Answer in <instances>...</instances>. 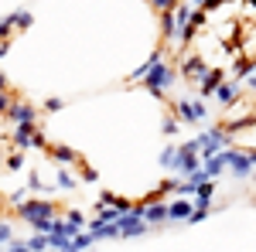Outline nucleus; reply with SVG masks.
I'll use <instances>...</instances> for the list:
<instances>
[{"mask_svg":"<svg viewBox=\"0 0 256 252\" xmlns=\"http://www.w3.org/2000/svg\"><path fill=\"white\" fill-rule=\"evenodd\" d=\"M174 82H178V72L171 68V65H164V61H158V65L147 72V78H144V85L150 89V96H154V99H164V92H168Z\"/></svg>","mask_w":256,"mask_h":252,"instance_id":"f257e3e1","label":"nucleus"},{"mask_svg":"<svg viewBox=\"0 0 256 252\" xmlns=\"http://www.w3.org/2000/svg\"><path fill=\"white\" fill-rule=\"evenodd\" d=\"M55 212H58V208H55L52 201H41V194H38V198H31V201H24V205L18 208V215L31 225V229H34L38 222H44V218H55Z\"/></svg>","mask_w":256,"mask_h":252,"instance_id":"f03ea898","label":"nucleus"},{"mask_svg":"<svg viewBox=\"0 0 256 252\" xmlns=\"http://www.w3.org/2000/svg\"><path fill=\"white\" fill-rule=\"evenodd\" d=\"M222 154H226V164H229V171H232L236 177H250V174L256 171V167H253V157L242 154V150H236V147H232V150L226 147Z\"/></svg>","mask_w":256,"mask_h":252,"instance_id":"7ed1b4c3","label":"nucleus"},{"mask_svg":"<svg viewBox=\"0 0 256 252\" xmlns=\"http://www.w3.org/2000/svg\"><path fill=\"white\" fill-rule=\"evenodd\" d=\"M4 116L10 119L14 126H20V123H34V119H38V109H34L31 102H7V106H4Z\"/></svg>","mask_w":256,"mask_h":252,"instance_id":"20e7f679","label":"nucleus"},{"mask_svg":"<svg viewBox=\"0 0 256 252\" xmlns=\"http://www.w3.org/2000/svg\"><path fill=\"white\" fill-rule=\"evenodd\" d=\"M116 225H120V235H123V239H134V235H144L147 229H150V222H144V218H137L134 212L120 215V218H116Z\"/></svg>","mask_w":256,"mask_h":252,"instance_id":"39448f33","label":"nucleus"},{"mask_svg":"<svg viewBox=\"0 0 256 252\" xmlns=\"http://www.w3.org/2000/svg\"><path fill=\"white\" fill-rule=\"evenodd\" d=\"M168 212H171V205H164V201H158V198L144 201V222H150V225L168 222Z\"/></svg>","mask_w":256,"mask_h":252,"instance_id":"423d86ee","label":"nucleus"},{"mask_svg":"<svg viewBox=\"0 0 256 252\" xmlns=\"http://www.w3.org/2000/svg\"><path fill=\"white\" fill-rule=\"evenodd\" d=\"M178 31H181V24H178L174 7L171 10H160V34H164V41H178Z\"/></svg>","mask_w":256,"mask_h":252,"instance_id":"0eeeda50","label":"nucleus"},{"mask_svg":"<svg viewBox=\"0 0 256 252\" xmlns=\"http://www.w3.org/2000/svg\"><path fill=\"white\" fill-rule=\"evenodd\" d=\"M239 89H242V85H239V78H232V82H222V85L216 89V99L222 102V106H236Z\"/></svg>","mask_w":256,"mask_h":252,"instance_id":"6e6552de","label":"nucleus"},{"mask_svg":"<svg viewBox=\"0 0 256 252\" xmlns=\"http://www.w3.org/2000/svg\"><path fill=\"white\" fill-rule=\"evenodd\" d=\"M192 215H195V208L184 201V198H178V201H171V212H168V222H192Z\"/></svg>","mask_w":256,"mask_h":252,"instance_id":"1a4fd4ad","label":"nucleus"},{"mask_svg":"<svg viewBox=\"0 0 256 252\" xmlns=\"http://www.w3.org/2000/svg\"><path fill=\"white\" fill-rule=\"evenodd\" d=\"M222 85V72L218 68H212V72H205V78L198 82V92H202V99H208V96H216V89Z\"/></svg>","mask_w":256,"mask_h":252,"instance_id":"9d476101","label":"nucleus"},{"mask_svg":"<svg viewBox=\"0 0 256 252\" xmlns=\"http://www.w3.org/2000/svg\"><path fill=\"white\" fill-rule=\"evenodd\" d=\"M31 140H34V123H20V126H14V147L28 150Z\"/></svg>","mask_w":256,"mask_h":252,"instance_id":"9b49d317","label":"nucleus"},{"mask_svg":"<svg viewBox=\"0 0 256 252\" xmlns=\"http://www.w3.org/2000/svg\"><path fill=\"white\" fill-rule=\"evenodd\" d=\"M222 171H229V164H226V154H222V150H218V154H212V157H205V174L212 177V181H216Z\"/></svg>","mask_w":256,"mask_h":252,"instance_id":"f8f14e48","label":"nucleus"},{"mask_svg":"<svg viewBox=\"0 0 256 252\" xmlns=\"http://www.w3.org/2000/svg\"><path fill=\"white\" fill-rule=\"evenodd\" d=\"M181 72L192 78V82H202L205 78V65H202V58H184L181 61Z\"/></svg>","mask_w":256,"mask_h":252,"instance_id":"ddd939ff","label":"nucleus"},{"mask_svg":"<svg viewBox=\"0 0 256 252\" xmlns=\"http://www.w3.org/2000/svg\"><path fill=\"white\" fill-rule=\"evenodd\" d=\"M158 61H164V51H154V55H150V58L144 61L140 68H134V75H130V82H144V78H147V72H150V68H154Z\"/></svg>","mask_w":256,"mask_h":252,"instance_id":"4468645a","label":"nucleus"},{"mask_svg":"<svg viewBox=\"0 0 256 252\" xmlns=\"http://www.w3.org/2000/svg\"><path fill=\"white\" fill-rule=\"evenodd\" d=\"M178 164H181V150H178V147H164V150H160V167L178 171Z\"/></svg>","mask_w":256,"mask_h":252,"instance_id":"2eb2a0df","label":"nucleus"},{"mask_svg":"<svg viewBox=\"0 0 256 252\" xmlns=\"http://www.w3.org/2000/svg\"><path fill=\"white\" fill-rule=\"evenodd\" d=\"M48 154L55 157V164H62V167H65V164H76V160H79V154H76V150H68V147H52Z\"/></svg>","mask_w":256,"mask_h":252,"instance_id":"dca6fc26","label":"nucleus"},{"mask_svg":"<svg viewBox=\"0 0 256 252\" xmlns=\"http://www.w3.org/2000/svg\"><path fill=\"white\" fill-rule=\"evenodd\" d=\"M28 249H31V252H48V249H52V239H48V232H34L31 239H28Z\"/></svg>","mask_w":256,"mask_h":252,"instance_id":"f3484780","label":"nucleus"},{"mask_svg":"<svg viewBox=\"0 0 256 252\" xmlns=\"http://www.w3.org/2000/svg\"><path fill=\"white\" fill-rule=\"evenodd\" d=\"M14 242H18V239H14V225L4 218V222H0V246H4V249H10Z\"/></svg>","mask_w":256,"mask_h":252,"instance_id":"a211bd4d","label":"nucleus"},{"mask_svg":"<svg viewBox=\"0 0 256 252\" xmlns=\"http://www.w3.org/2000/svg\"><path fill=\"white\" fill-rule=\"evenodd\" d=\"M208 119V106L205 99H192V123H205Z\"/></svg>","mask_w":256,"mask_h":252,"instance_id":"6ab92c4d","label":"nucleus"},{"mask_svg":"<svg viewBox=\"0 0 256 252\" xmlns=\"http://www.w3.org/2000/svg\"><path fill=\"white\" fill-rule=\"evenodd\" d=\"M55 188H58V191H72V188H79V184H76V177L68 174V171H58V174H55Z\"/></svg>","mask_w":256,"mask_h":252,"instance_id":"aec40b11","label":"nucleus"},{"mask_svg":"<svg viewBox=\"0 0 256 252\" xmlns=\"http://www.w3.org/2000/svg\"><path fill=\"white\" fill-rule=\"evenodd\" d=\"M48 239H52V252H62V249H68V246L76 242L72 235H62V232H52Z\"/></svg>","mask_w":256,"mask_h":252,"instance_id":"412c9836","label":"nucleus"},{"mask_svg":"<svg viewBox=\"0 0 256 252\" xmlns=\"http://www.w3.org/2000/svg\"><path fill=\"white\" fill-rule=\"evenodd\" d=\"M28 191H31V194H48V184H41L38 171H31V174H28Z\"/></svg>","mask_w":256,"mask_h":252,"instance_id":"4be33fe9","label":"nucleus"},{"mask_svg":"<svg viewBox=\"0 0 256 252\" xmlns=\"http://www.w3.org/2000/svg\"><path fill=\"white\" fill-rule=\"evenodd\" d=\"M4 167H7V171H14V174H18V171H24V154H20V147L7 157V160H4Z\"/></svg>","mask_w":256,"mask_h":252,"instance_id":"5701e85b","label":"nucleus"},{"mask_svg":"<svg viewBox=\"0 0 256 252\" xmlns=\"http://www.w3.org/2000/svg\"><path fill=\"white\" fill-rule=\"evenodd\" d=\"M7 20H10L14 27H31V14H28V10H14V14H7Z\"/></svg>","mask_w":256,"mask_h":252,"instance_id":"b1692460","label":"nucleus"},{"mask_svg":"<svg viewBox=\"0 0 256 252\" xmlns=\"http://www.w3.org/2000/svg\"><path fill=\"white\" fill-rule=\"evenodd\" d=\"M92 242H96V235L89 232V229H82V232L76 235V249H82V252L89 249V246H92Z\"/></svg>","mask_w":256,"mask_h":252,"instance_id":"393cba45","label":"nucleus"},{"mask_svg":"<svg viewBox=\"0 0 256 252\" xmlns=\"http://www.w3.org/2000/svg\"><path fill=\"white\" fill-rule=\"evenodd\" d=\"M178 188H181V181H178V177H171V181H164V184L158 188V194H178Z\"/></svg>","mask_w":256,"mask_h":252,"instance_id":"a878e982","label":"nucleus"},{"mask_svg":"<svg viewBox=\"0 0 256 252\" xmlns=\"http://www.w3.org/2000/svg\"><path fill=\"white\" fill-rule=\"evenodd\" d=\"M7 201H10L14 208H20V205L28 201V191H20V188H18V191H10V194H7Z\"/></svg>","mask_w":256,"mask_h":252,"instance_id":"bb28decb","label":"nucleus"},{"mask_svg":"<svg viewBox=\"0 0 256 252\" xmlns=\"http://www.w3.org/2000/svg\"><path fill=\"white\" fill-rule=\"evenodd\" d=\"M31 147H38V150H52V147H48V140H44V133H41V130H34V140H31Z\"/></svg>","mask_w":256,"mask_h":252,"instance_id":"cd10ccee","label":"nucleus"},{"mask_svg":"<svg viewBox=\"0 0 256 252\" xmlns=\"http://www.w3.org/2000/svg\"><path fill=\"white\" fill-rule=\"evenodd\" d=\"M160 130H164V136H174V133H178V119H174V116H168Z\"/></svg>","mask_w":256,"mask_h":252,"instance_id":"c85d7f7f","label":"nucleus"},{"mask_svg":"<svg viewBox=\"0 0 256 252\" xmlns=\"http://www.w3.org/2000/svg\"><path fill=\"white\" fill-rule=\"evenodd\" d=\"M242 85L256 92V65H250V72H246V78H242Z\"/></svg>","mask_w":256,"mask_h":252,"instance_id":"c756f323","label":"nucleus"},{"mask_svg":"<svg viewBox=\"0 0 256 252\" xmlns=\"http://www.w3.org/2000/svg\"><path fill=\"white\" fill-rule=\"evenodd\" d=\"M62 109H65L62 99H48V102H44V113H62Z\"/></svg>","mask_w":256,"mask_h":252,"instance_id":"7c9ffc66","label":"nucleus"},{"mask_svg":"<svg viewBox=\"0 0 256 252\" xmlns=\"http://www.w3.org/2000/svg\"><path fill=\"white\" fill-rule=\"evenodd\" d=\"M178 3H181V0H150V7H158V10H171Z\"/></svg>","mask_w":256,"mask_h":252,"instance_id":"2f4dec72","label":"nucleus"},{"mask_svg":"<svg viewBox=\"0 0 256 252\" xmlns=\"http://www.w3.org/2000/svg\"><path fill=\"white\" fill-rule=\"evenodd\" d=\"M68 222H76L79 229H86V225H89V222H86V215H82V212H68Z\"/></svg>","mask_w":256,"mask_h":252,"instance_id":"473e14b6","label":"nucleus"},{"mask_svg":"<svg viewBox=\"0 0 256 252\" xmlns=\"http://www.w3.org/2000/svg\"><path fill=\"white\" fill-rule=\"evenodd\" d=\"M4 252H31V249H28V242H14L10 249H4Z\"/></svg>","mask_w":256,"mask_h":252,"instance_id":"72a5a7b5","label":"nucleus"},{"mask_svg":"<svg viewBox=\"0 0 256 252\" xmlns=\"http://www.w3.org/2000/svg\"><path fill=\"white\" fill-rule=\"evenodd\" d=\"M82 181H96V171L92 167H82Z\"/></svg>","mask_w":256,"mask_h":252,"instance_id":"f704fd0d","label":"nucleus"},{"mask_svg":"<svg viewBox=\"0 0 256 252\" xmlns=\"http://www.w3.org/2000/svg\"><path fill=\"white\" fill-rule=\"evenodd\" d=\"M62 252H82V249H76V242H72V246H68V249H62Z\"/></svg>","mask_w":256,"mask_h":252,"instance_id":"c9c22d12","label":"nucleus"},{"mask_svg":"<svg viewBox=\"0 0 256 252\" xmlns=\"http://www.w3.org/2000/svg\"><path fill=\"white\" fill-rule=\"evenodd\" d=\"M250 157H253V167H256V150H250Z\"/></svg>","mask_w":256,"mask_h":252,"instance_id":"e433bc0d","label":"nucleus"},{"mask_svg":"<svg viewBox=\"0 0 256 252\" xmlns=\"http://www.w3.org/2000/svg\"><path fill=\"white\" fill-rule=\"evenodd\" d=\"M246 3H250V7H253V10H256V0H246Z\"/></svg>","mask_w":256,"mask_h":252,"instance_id":"4c0bfd02","label":"nucleus"}]
</instances>
